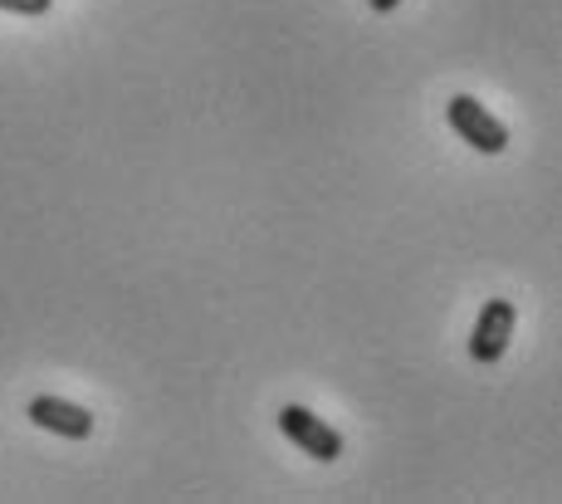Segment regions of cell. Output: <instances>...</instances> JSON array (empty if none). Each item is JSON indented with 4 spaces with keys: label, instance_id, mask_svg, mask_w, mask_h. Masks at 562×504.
<instances>
[{
    "label": "cell",
    "instance_id": "6da1fadb",
    "mask_svg": "<svg viewBox=\"0 0 562 504\" xmlns=\"http://www.w3.org/2000/svg\"><path fill=\"white\" fill-rule=\"evenodd\" d=\"M446 117H450V127H456L464 143L474 147V153L499 157L504 147H509V127H504L499 117L484 109L480 99H470V93H456V99L446 103Z\"/></svg>",
    "mask_w": 562,
    "mask_h": 504
},
{
    "label": "cell",
    "instance_id": "7a4b0ae2",
    "mask_svg": "<svg viewBox=\"0 0 562 504\" xmlns=\"http://www.w3.org/2000/svg\"><path fill=\"white\" fill-rule=\"evenodd\" d=\"M279 432H284L289 441H294L299 450H304V456L323 460V466L342 456V436L333 432V426L323 422V416H313L308 406H294V402H289L284 412H279Z\"/></svg>",
    "mask_w": 562,
    "mask_h": 504
},
{
    "label": "cell",
    "instance_id": "3957f363",
    "mask_svg": "<svg viewBox=\"0 0 562 504\" xmlns=\"http://www.w3.org/2000/svg\"><path fill=\"white\" fill-rule=\"evenodd\" d=\"M514 324H518V309L509 299H490L480 309V324L470 334V358L474 362H499L509 352V338H514Z\"/></svg>",
    "mask_w": 562,
    "mask_h": 504
},
{
    "label": "cell",
    "instance_id": "277c9868",
    "mask_svg": "<svg viewBox=\"0 0 562 504\" xmlns=\"http://www.w3.org/2000/svg\"><path fill=\"white\" fill-rule=\"evenodd\" d=\"M30 422L45 426V432H54V436H64V441H89L93 436L89 406L64 402V396H35V402H30Z\"/></svg>",
    "mask_w": 562,
    "mask_h": 504
},
{
    "label": "cell",
    "instance_id": "5b68a950",
    "mask_svg": "<svg viewBox=\"0 0 562 504\" xmlns=\"http://www.w3.org/2000/svg\"><path fill=\"white\" fill-rule=\"evenodd\" d=\"M0 10L5 15H45L49 0H0Z\"/></svg>",
    "mask_w": 562,
    "mask_h": 504
},
{
    "label": "cell",
    "instance_id": "8992f818",
    "mask_svg": "<svg viewBox=\"0 0 562 504\" xmlns=\"http://www.w3.org/2000/svg\"><path fill=\"white\" fill-rule=\"evenodd\" d=\"M367 5H372V10H376V15H392V10H396V5H402V0H367Z\"/></svg>",
    "mask_w": 562,
    "mask_h": 504
}]
</instances>
